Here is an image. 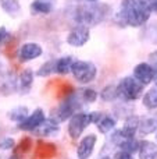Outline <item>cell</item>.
<instances>
[{"instance_id":"obj_1","label":"cell","mask_w":157,"mask_h":159,"mask_svg":"<svg viewBox=\"0 0 157 159\" xmlns=\"http://www.w3.org/2000/svg\"><path fill=\"white\" fill-rule=\"evenodd\" d=\"M120 16L124 24L134 28L142 27L152 16V3L147 0H122Z\"/></svg>"},{"instance_id":"obj_2","label":"cell","mask_w":157,"mask_h":159,"mask_svg":"<svg viewBox=\"0 0 157 159\" xmlns=\"http://www.w3.org/2000/svg\"><path fill=\"white\" fill-rule=\"evenodd\" d=\"M103 117V113L100 112H91V113H83L77 112L70 117L68 121V134L72 140H77L81 137L83 130L89 126V124H97V121Z\"/></svg>"},{"instance_id":"obj_3","label":"cell","mask_w":157,"mask_h":159,"mask_svg":"<svg viewBox=\"0 0 157 159\" xmlns=\"http://www.w3.org/2000/svg\"><path fill=\"white\" fill-rule=\"evenodd\" d=\"M106 6H99V4H93V3H88L85 6H81L77 10V21L81 25L86 27V25H95L99 21H102L106 16Z\"/></svg>"},{"instance_id":"obj_4","label":"cell","mask_w":157,"mask_h":159,"mask_svg":"<svg viewBox=\"0 0 157 159\" xmlns=\"http://www.w3.org/2000/svg\"><path fill=\"white\" fill-rule=\"evenodd\" d=\"M143 88L145 85H142L134 77H124L117 84V92H118V96L121 99L131 102L141 98L142 93H143Z\"/></svg>"},{"instance_id":"obj_5","label":"cell","mask_w":157,"mask_h":159,"mask_svg":"<svg viewBox=\"0 0 157 159\" xmlns=\"http://www.w3.org/2000/svg\"><path fill=\"white\" fill-rule=\"evenodd\" d=\"M79 107H81L79 96H78L77 93H70L66 98V101L61 102V103L56 107V110L53 112L52 119H54L57 123L66 121L67 119H70L72 115H75V113L79 110Z\"/></svg>"},{"instance_id":"obj_6","label":"cell","mask_w":157,"mask_h":159,"mask_svg":"<svg viewBox=\"0 0 157 159\" xmlns=\"http://www.w3.org/2000/svg\"><path fill=\"white\" fill-rule=\"evenodd\" d=\"M71 73L74 75L75 81L79 84H89L97 75V69L92 61L85 60H74L71 67Z\"/></svg>"},{"instance_id":"obj_7","label":"cell","mask_w":157,"mask_h":159,"mask_svg":"<svg viewBox=\"0 0 157 159\" xmlns=\"http://www.w3.org/2000/svg\"><path fill=\"white\" fill-rule=\"evenodd\" d=\"M45 120H46V116H45L43 109L38 107L32 113H29L21 123H18V129L21 131H35L42 126Z\"/></svg>"},{"instance_id":"obj_8","label":"cell","mask_w":157,"mask_h":159,"mask_svg":"<svg viewBox=\"0 0 157 159\" xmlns=\"http://www.w3.org/2000/svg\"><path fill=\"white\" fill-rule=\"evenodd\" d=\"M89 38H91V31H89V28L83 27V25H77V27L72 28L68 32V35H67V43L74 48H81L88 43Z\"/></svg>"},{"instance_id":"obj_9","label":"cell","mask_w":157,"mask_h":159,"mask_svg":"<svg viewBox=\"0 0 157 159\" xmlns=\"http://www.w3.org/2000/svg\"><path fill=\"white\" fill-rule=\"evenodd\" d=\"M42 53H43V49H42V46L39 43L27 42V43L19 46L18 59L21 63H25V61H31V60H35V59L40 57Z\"/></svg>"},{"instance_id":"obj_10","label":"cell","mask_w":157,"mask_h":159,"mask_svg":"<svg viewBox=\"0 0 157 159\" xmlns=\"http://www.w3.org/2000/svg\"><path fill=\"white\" fill-rule=\"evenodd\" d=\"M134 78L142 85H149L155 80V70L149 63H139L134 67Z\"/></svg>"},{"instance_id":"obj_11","label":"cell","mask_w":157,"mask_h":159,"mask_svg":"<svg viewBox=\"0 0 157 159\" xmlns=\"http://www.w3.org/2000/svg\"><path fill=\"white\" fill-rule=\"evenodd\" d=\"M96 135L95 134H88L79 141L77 147V157L78 159H88L93 154L95 151V145H96Z\"/></svg>"},{"instance_id":"obj_12","label":"cell","mask_w":157,"mask_h":159,"mask_svg":"<svg viewBox=\"0 0 157 159\" xmlns=\"http://www.w3.org/2000/svg\"><path fill=\"white\" fill-rule=\"evenodd\" d=\"M54 8V0H33L29 6L32 16H47Z\"/></svg>"},{"instance_id":"obj_13","label":"cell","mask_w":157,"mask_h":159,"mask_svg":"<svg viewBox=\"0 0 157 159\" xmlns=\"http://www.w3.org/2000/svg\"><path fill=\"white\" fill-rule=\"evenodd\" d=\"M139 121H141V119L138 116H135V115L128 116L124 121V127L120 130L122 138H135V134L139 127Z\"/></svg>"},{"instance_id":"obj_14","label":"cell","mask_w":157,"mask_h":159,"mask_svg":"<svg viewBox=\"0 0 157 159\" xmlns=\"http://www.w3.org/2000/svg\"><path fill=\"white\" fill-rule=\"evenodd\" d=\"M139 159H157V144L152 141H139Z\"/></svg>"},{"instance_id":"obj_15","label":"cell","mask_w":157,"mask_h":159,"mask_svg":"<svg viewBox=\"0 0 157 159\" xmlns=\"http://www.w3.org/2000/svg\"><path fill=\"white\" fill-rule=\"evenodd\" d=\"M38 133V135L40 137H52V135H56L58 131H60V126L58 123L54 120V119H46V120L42 123V126L39 127L38 130H35Z\"/></svg>"},{"instance_id":"obj_16","label":"cell","mask_w":157,"mask_h":159,"mask_svg":"<svg viewBox=\"0 0 157 159\" xmlns=\"http://www.w3.org/2000/svg\"><path fill=\"white\" fill-rule=\"evenodd\" d=\"M32 85H33V71L31 69L22 70L18 80V87L21 93H28L31 91V88H32Z\"/></svg>"},{"instance_id":"obj_17","label":"cell","mask_w":157,"mask_h":159,"mask_svg":"<svg viewBox=\"0 0 157 159\" xmlns=\"http://www.w3.org/2000/svg\"><path fill=\"white\" fill-rule=\"evenodd\" d=\"M72 63H74V59H72V56H63V57H58L57 60H56L54 73H57V74H61V75L68 74V73H71Z\"/></svg>"},{"instance_id":"obj_18","label":"cell","mask_w":157,"mask_h":159,"mask_svg":"<svg viewBox=\"0 0 157 159\" xmlns=\"http://www.w3.org/2000/svg\"><path fill=\"white\" fill-rule=\"evenodd\" d=\"M156 130H157L156 117H145L139 121V127H138L139 134L147 135V134H152V133H156Z\"/></svg>"},{"instance_id":"obj_19","label":"cell","mask_w":157,"mask_h":159,"mask_svg":"<svg viewBox=\"0 0 157 159\" xmlns=\"http://www.w3.org/2000/svg\"><path fill=\"white\" fill-rule=\"evenodd\" d=\"M97 130H99L102 134H108L111 133L114 129H116V119L111 117V116H104L97 121Z\"/></svg>"},{"instance_id":"obj_20","label":"cell","mask_w":157,"mask_h":159,"mask_svg":"<svg viewBox=\"0 0 157 159\" xmlns=\"http://www.w3.org/2000/svg\"><path fill=\"white\" fill-rule=\"evenodd\" d=\"M142 102H143V106L147 107V109H150V110L157 109V87L150 88L143 95Z\"/></svg>"},{"instance_id":"obj_21","label":"cell","mask_w":157,"mask_h":159,"mask_svg":"<svg viewBox=\"0 0 157 159\" xmlns=\"http://www.w3.org/2000/svg\"><path fill=\"white\" fill-rule=\"evenodd\" d=\"M0 6L10 16H17L21 11V4L18 0H0Z\"/></svg>"},{"instance_id":"obj_22","label":"cell","mask_w":157,"mask_h":159,"mask_svg":"<svg viewBox=\"0 0 157 159\" xmlns=\"http://www.w3.org/2000/svg\"><path fill=\"white\" fill-rule=\"evenodd\" d=\"M100 98L104 102H111L114 99L118 98V92H117V85L116 84H108L100 91Z\"/></svg>"},{"instance_id":"obj_23","label":"cell","mask_w":157,"mask_h":159,"mask_svg":"<svg viewBox=\"0 0 157 159\" xmlns=\"http://www.w3.org/2000/svg\"><path fill=\"white\" fill-rule=\"evenodd\" d=\"M32 138H29V137H24L21 141H19V144L17 147H14V157L15 158H19L21 155H24V154H27L28 151H29L31 148H32Z\"/></svg>"},{"instance_id":"obj_24","label":"cell","mask_w":157,"mask_h":159,"mask_svg":"<svg viewBox=\"0 0 157 159\" xmlns=\"http://www.w3.org/2000/svg\"><path fill=\"white\" fill-rule=\"evenodd\" d=\"M28 115H29V113H28L27 106H17V107H14L11 112H8V117L13 121H17V123H21Z\"/></svg>"},{"instance_id":"obj_25","label":"cell","mask_w":157,"mask_h":159,"mask_svg":"<svg viewBox=\"0 0 157 159\" xmlns=\"http://www.w3.org/2000/svg\"><path fill=\"white\" fill-rule=\"evenodd\" d=\"M78 96H79L81 102H83V103H93L97 99V92L93 88H83L82 91H79Z\"/></svg>"},{"instance_id":"obj_26","label":"cell","mask_w":157,"mask_h":159,"mask_svg":"<svg viewBox=\"0 0 157 159\" xmlns=\"http://www.w3.org/2000/svg\"><path fill=\"white\" fill-rule=\"evenodd\" d=\"M54 69H56V59H53V60H49L45 64H42L39 67V70L36 71V75H39V77H47V75L54 73Z\"/></svg>"},{"instance_id":"obj_27","label":"cell","mask_w":157,"mask_h":159,"mask_svg":"<svg viewBox=\"0 0 157 159\" xmlns=\"http://www.w3.org/2000/svg\"><path fill=\"white\" fill-rule=\"evenodd\" d=\"M15 147V141L11 137H6L3 140H0V149L3 151H10V149H14Z\"/></svg>"},{"instance_id":"obj_28","label":"cell","mask_w":157,"mask_h":159,"mask_svg":"<svg viewBox=\"0 0 157 159\" xmlns=\"http://www.w3.org/2000/svg\"><path fill=\"white\" fill-rule=\"evenodd\" d=\"M149 64L153 67V70H155V80H153V81L156 82V87H157V50L149 55Z\"/></svg>"},{"instance_id":"obj_29","label":"cell","mask_w":157,"mask_h":159,"mask_svg":"<svg viewBox=\"0 0 157 159\" xmlns=\"http://www.w3.org/2000/svg\"><path fill=\"white\" fill-rule=\"evenodd\" d=\"M10 38H11V34L6 30V27H0V43L8 41Z\"/></svg>"},{"instance_id":"obj_30","label":"cell","mask_w":157,"mask_h":159,"mask_svg":"<svg viewBox=\"0 0 157 159\" xmlns=\"http://www.w3.org/2000/svg\"><path fill=\"white\" fill-rule=\"evenodd\" d=\"M114 159H134V155L128 154V152H124V151H118L114 155Z\"/></svg>"},{"instance_id":"obj_31","label":"cell","mask_w":157,"mask_h":159,"mask_svg":"<svg viewBox=\"0 0 157 159\" xmlns=\"http://www.w3.org/2000/svg\"><path fill=\"white\" fill-rule=\"evenodd\" d=\"M152 11H156L157 13V0H155V2L152 3Z\"/></svg>"},{"instance_id":"obj_32","label":"cell","mask_w":157,"mask_h":159,"mask_svg":"<svg viewBox=\"0 0 157 159\" xmlns=\"http://www.w3.org/2000/svg\"><path fill=\"white\" fill-rule=\"evenodd\" d=\"M99 159H111V157H102V158H99Z\"/></svg>"},{"instance_id":"obj_33","label":"cell","mask_w":157,"mask_h":159,"mask_svg":"<svg viewBox=\"0 0 157 159\" xmlns=\"http://www.w3.org/2000/svg\"><path fill=\"white\" fill-rule=\"evenodd\" d=\"M86 2H97V0H86Z\"/></svg>"},{"instance_id":"obj_34","label":"cell","mask_w":157,"mask_h":159,"mask_svg":"<svg viewBox=\"0 0 157 159\" xmlns=\"http://www.w3.org/2000/svg\"><path fill=\"white\" fill-rule=\"evenodd\" d=\"M156 141H157V130H156Z\"/></svg>"}]
</instances>
